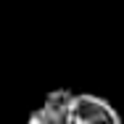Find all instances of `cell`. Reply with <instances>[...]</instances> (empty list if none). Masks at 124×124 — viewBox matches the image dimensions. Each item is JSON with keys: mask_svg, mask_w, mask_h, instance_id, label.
Returning a JSON list of instances; mask_svg holds the SVG:
<instances>
[{"mask_svg": "<svg viewBox=\"0 0 124 124\" xmlns=\"http://www.w3.org/2000/svg\"><path fill=\"white\" fill-rule=\"evenodd\" d=\"M122 114L116 106L103 95L93 93H74L69 108V124H119Z\"/></svg>", "mask_w": 124, "mask_h": 124, "instance_id": "cell-1", "label": "cell"}, {"mask_svg": "<svg viewBox=\"0 0 124 124\" xmlns=\"http://www.w3.org/2000/svg\"><path fill=\"white\" fill-rule=\"evenodd\" d=\"M71 90H53L45 95L37 111L29 114V124H69V108H71Z\"/></svg>", "mask_w": 124, "mask_h": 124, "instance_id": "cell-2", "label": "cell"}]
</instances>
